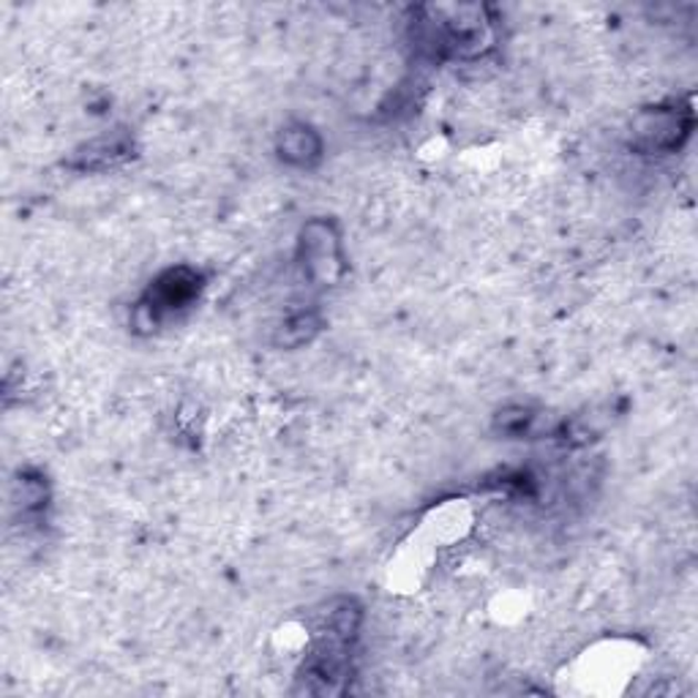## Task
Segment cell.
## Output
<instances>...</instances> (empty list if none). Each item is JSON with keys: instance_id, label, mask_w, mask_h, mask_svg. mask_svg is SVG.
<instances>
[{"instance_id": "1", "label": "cell", "mask_w": 698, "mask_h": 698, "mask_svg": "<svg viewBox=\"0 0 698 698\" xmlns=\"http://www.w3.org/2000/svg\"><path fill=\"white\" fill-rule=\"evenodd\" d=\"M690 131V118L682 110H668L658 107L653 112H644L634 123L636 148L641 151H674L682 145V140Z\"/></svg>"}, {"instance_id": "2", "label": "cell", "mask_w": 698, "mask_h": 698, "mask_svg": "<svg viewBox=\"0 0 698 698\" xmlns=\"http://www.w3.org/2000/svg\"><path fill=\"white\" fill-rule=\"evenodd\" d=\"M303 254H306V271L314 282H333L342 267L338 256V237L331 224L314 222L303 232Z\"/></svg>"}, {"instance_id": "3", "label": "cell", "mask_w": 698, "mask_h": 698, "mask_svg": "<svg viewBox=\"0 0 698 698\" xmlns=\"http://www.w3.org/2000/svg\"><path fill=\"white\" fill-rule=\"evenodd\" d=\"M196 286L200 279L196 273L186 271V267H178V271H166L159 279L156 286L151 292V312H164V308H181L186 306L191 297L196 295Z\"/></svg>"}, {"instance_id": "4", "label": "cell", "mask_w": 698, "mask_h": 698, "mask_svg": "<svg viewBox=\"0 0 698 698\" xmlns=\"http://www.w3.org/2000/svg\"><path fill=\"white\" fill-rule=\"evenodd\" d=\"M279 151L290 164H308L320 153V136L306 127L286 129L279 140Z\"/></svg>"}, {"instance_id": "5", "label": "cell", "mask_w": 698, "mask_h": 698, "mask_svg": "<svg viewBox=\"0 0 698 698\" xmlns=\"http://www.w3.org/2000/svg\"><path fill=\"white\" fill-rule=\"evenodd\" d=\"M320 322L314 314H297V317L286 320L282 325V333H279V342L284 344V347H297V344L308 342V338L317 333Z\"/></svg>"}]
</instances>
